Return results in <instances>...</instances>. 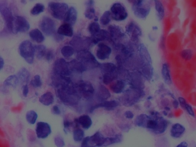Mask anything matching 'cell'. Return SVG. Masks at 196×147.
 Wrapping results in <instances>:
<instances>
[{"label": "cell", "instance_id": "db71d44e", "mask_svg": "<svg viewBox=\"0 0 196 147\" xmlns=\"http://www.w3.org/2000/svg\"><path fill=\"white\" fill-rule=\"evenodd\" d=\"M52 112L54 114L59 115L60 114V111L59 107L56 105L53 106L52 108Z\"/></svg>", "mask_w": 196, "mask_h": 147}, {"label": "cell", "instance_id": "30bf717a", "mask_svg": "<svg viewBox=\"0 0 196 147\" xmlns=\"http://www.w3.org/2000/svg\"><path fill=\"white\" fill-rule=\"evenodd\" d=\"M111 17L117 21L125 20L128 16L126 9L121 3H115L111 6Z\"/></svg>", "mask_w": 196, "mask_h": 147}, {"label": "cell", "instance_id": "d6a6232c", "mask_svg": "<svg viewBox=\"0 0 196 147\" xmlns=\"http://www.w3.org/2000/svg\"><path fill=\"white\" fill-rule=\"evenodd\" d=\"M161 73L165 82L170 85L172 84V79L170 75L169 68L167 63L164 64L162 66Z\"/></svg>", "mask_w": 196, "mask_h": 147}, {"label": "cell", "instance_id": "7dc6e473", "mask_svg": "<svg viewBox=\"0 0 196 147\" xmlns=\"http://www.w3.org/2000/svg\"><path fill=\"white\" fill-rule=\"evenodd\" d=\"M56 145L58 147H63L64 146L65 143L63 138L60 136H57L55 139Z\"/></svg>", "mask_w": 196, "mask_h": 147}, {"label": "cell", "instance_id": "8fae6325", "mask_svg": "<svg viewBox=\"0 0 196 147\" xmlns=\"http://www.w3.org/2000/svg\"><path fill=\"white\" fill-rule=\"evenodd\" d=\"M80 95L86 99L91 98L94 92V89L91 83L83 81H80L76 84Z\"/></svg>", "mask_w": 196, "mask_h": 147}, {"label": "cell", "instance_id": "f5cc1de1", "mask_svg": "<svg viewBox=\"0 0 196 147\" xmlns=\"http://www.w3.org/2000/svg\"><path fill=\"white\" fill-rule=\"evenodd\" d=\"M46 54V58L47 60L49 61L52 60L53 59L54 57L53 53H52V52L51 51H49Z\"/></svg>", "mask_w": 196, "mask_h": 147}, {"label": "cell", "instance_id": "52a82bcc", "mask_svg": "<svg viewBox=\"0 0 196 147\" xmlns=\"http://www.w3.org/2000/svg\"><path fill=\"white\" fill-rule=\"evenodd\" d=\"M30 25L28 21L21 16H17L13 19L10 31L14 33L25 32L29 30Z\"/></svg>", "mask_w": 196, "mask_h": 147}, {"label": "cell", "instance_id": "c3c4849f", "mask_svg": "<svg viewBox=\"0 0 196 147\" xmlns=\"http://www.w3.org/2000/svg\"><path fill=\"white\" fill-rule=\"evenodd\" d=\"M185 110H186L187 111L188 114L190 115V116H192V117H195V112H194L193 108L190 105L187 103L186 105Z\"/></svg>", "mask_w": 196, "mask_h": 147}, {"label": "cell", "instance_id": "680465c9", "mask_svg": "<svg viewBox=\"0 0 196 147\" xmlns=\"http://www.w3.org/2000/svg\"><path fill=\"white\" fill-rule=\"evenodd\" d=\"M173 108H174L175 109H177V108H178L179 103L177 100L174 99L173 102Z\"/></svg>", "mask_w": 196, "mask_h": 147}, {"label": "cell", "instance_id": "4dcf8cb0", "mask_svg": "<svg viewBox=\"0 0 196 147\" xmlns=\"http://www.w3.org/2000/svg\"><path fill=\"white\" fill-rule=\"evenodd\" d=\"M29 36L33 40L38 43H41L44 41V37L41 32L38 29L36 28L31 30L29 32Z\"/></svg>", "mask_w": 196, "mask_h": 147}, {"label": "cell", "instance_id": "277c9868", "mask_svg": "<svg viewBox=\"0 0 196 147\" xmlns=\"http://www.w3.org/2000/svg\"><path fill=\"white\" fill-rule=\"evenodd\" d=\"M103 74V82L106 85L111 84L118 76L117 66L112 63H105L100 65Z\"/></svg>", "mask_w": 196, "mask_h": 147}, {"label": "cell", "instance_id": "f546056e", "mask_svg": "<svg viewBox=\"0 0 196 147\" xmlns=\"http://www.w3.org/2000/svg\"><path fill=\"white\" fill-rule=\"evenodd\" d=\"M151 118V116L147 115L142 114L136 117L135 123V124L140 127L146 128L148 120Z\"/></svg>", "mask_w": 196, "mask_h": 147}, {"label": "cell", "instance_id": "6125c7cd", "mask_svg": "<svg viewBox=\"0 0 196 147\" xmlns=\"http://www.w3.org/2000/svg\"><path fill=\"white\" fill-rule=\"evenodd\" d=\"M165 110H167V111H170V108L169 107H165Z\"/></svg>", "mask_w": 196, "mask_h": 147}, {"label": "cell", "instance_id": "ab89813d", "mask_svg": "<svg viewBox=\"0 0 196 147\" xmlns=\"http://www.w3.org/2000/svg\"><path fill=\"white\" fill-rule=\"evenodd\" d=\"M111 12L109 11H106L103 13L100 19V23L103 25H108L111 22Z\"/></svg>", "mask_w": 196, "mask_h": 147}, {"label": "cell", "instance_id": "484cf974", "mask_svg": "<svg viewBox=\"0 0 196 147\" xmlns=\"http://www.w3.org/2000/svg\"><path fill=\"white\" fill-rule=\"evenodd\" d=\"M75 121L79 124H81L83 128L85 129L90 128L92 123L91 119L87 115H83L80 116L78 119L75 120Z\"/></svg>", "mask_w": 196, "mask_h": 147}, {"label": "cell", "instance_id": "e7e4bbea", "mask_svg": "<svg viewBox=\"0 0 196 147\" xmlns=\"http://www.w3.org/2000/svg\"><path fill=\"white\" fill-rule=\"evenodd\" d=\"M155 112H154V111H151V116H154V115H155Z\"/></svg>", "mask_w": 196, "mask_h": 147}, {"label": "cell", "instance_id": "d4e9b609", "mask_svg": "<svg viewBox=\"0 0 196 147\" xmlns=\"http://www.w3.org/2000/svg\"><path fill=\"white\" fill-rule=\"evenodd\" d=\"M58 34L61 36L68 37L72 36L73 30L71 25L69 24L65 23L59 27L58 30Z\"/></svg>", "mask_w": 196, "mask_h": 147}, {"label": "cell", "instance_id": "91938a15", "mask_svg": "<svg viewBox=\"0 0 196 147\" xmlns=\"http://www.w3.org/2000/svg\"><path fill=\"white\" fill-rule=\"evenodd\" d=\"M4 65V59L0 56V71L3 68Z\"/></svg>", "mask_w": 196, "mask_h": 147}, {"label": "cell", "instance_id": "b9f144b4", "mask_svg": "<svg viewBox=\"0 0 196 147\" xmlns=\"http://www.w3.org/2000/svg\"><path fill=\"white\" fill-rule=\"evenodd\" d=\"M100 30V25L96 22H92L89 25V31L92 36L98 33Z\"/></svg>", "mask_w": 196, "mask_h": 147}, {"label": "cell", "instance_id": "f6af8a7d", "mask_svg": "<svg viewBox=\"0 0 196 147\" xmlns=\"http://www.w3.org/2000/svg\"><path fill=\"white\" fill-rule=\"evenodd\" d=\"M95 11L93 7H89L85 11V15L87 18L89 19H93L95 17Z\"/></svg>", "mask_w": 196, "mask_h": 147}, {"label": "cell", "instance_id": "11a10c76", "mask_svg": "<svg viewBox=\"0 0 196 147\" xmlns=\"http://www.w3.org/2000/svg\"><path fill=\"white\" fill-rule=\"evenodd\" d=\"M128 1L129 2L131 3L133 6L140 4V3L143 2L144 0H128Z\"/></svg>", "mask_w": 196, "mask_h": 147}, {"label": "cell", "instance_id": "7bdbcfd3", "mask_svg": "<svg viewBox=\"0 0 196 147\" xmlns=\"http://www.w3.org/2000/svg\"><path fill=\"white\" fill-rule=\"evenodd\" d=\"M44 7L43 4H37L31 10V13L33 15H38L44 12Z\"/></svg>", "mask_w": 196, "mask_h": 147}, {"label": "cell", "instance_id": "e0dca14e", "mask_svg": "<svg viewBox=\"0 0 196 147\" xmlns=\"http://www.w3.org/2000/svg\"><path fill=\"white\" fill-rule=\"evenodd\" d=\"M119 103L116 100H113L111 101H104L101 103L92 107L90 108V111L92 113L95 109L99 108H104L108 111H111L114 110L119 106Z\"/></svg>", "mask_w": 196, "mask_h": 147}, {"label": "cell", "instance_id": "816d5d0a", "mask_svg": "<svg viewBox=\"0 0 196 147\" xmlns=\"http://www.w3.org/2000/svg\"><path fill=\"white\" fill-rule=\"evenodd\" d=\"M124 115H125L126 118L128 119H133L134 117V115L133 113L129 110L126 111L124 113Z\"/></svg>", "mask_w": 196, "mask_h": 147}, {"label": "cell", "instance_id": "83f0119b", "mask_svg": "<svg viewBox=\"0 0 196 147\" xmlns=\"http://www.w3.org/2000/svg\"><path fill=\"white\" fill-rule=\"evenodd\" d=\"M126 84L123 80H119L111 86V88L113 92L117 94L122 93L125 90Z\"/></svg>", "mask_w": 196, "mask_h": 147}, {"label": "cell", "instance_id": "60d3db41", "mask_svg": "<svg viewBox=\"0 0 196 147\" xmlns=\"http://www.w3.org/2000/svg\"><path fill=\"white\" fill-rule=\"evenodd\" d=\"M84 132L82 129H77L75 130L73 133V138L76 142H80L83 139Z\"/></svg>", "mask_w": 196, "mask_h": 147}, {"label": "cell", "instance_id": "44dd1931", "mask_svg": "<svg viewBox=\"0 0 196 147\" xmlns=\"http://www.w3.org/2000/svg\"><path fill=\"white\" fill-rule=\"evenodd\" d=\"M186 128L184 126L178 123L173 124L170 129V135L175 138H180L186 132Z\"/></svg>", "mask_w": 196, "mask_h": 147}, {"label": "cell", "instance_id": "ffe728a7", "mask_svg": "<svg viewBox=\"0 0 196 147\" xmlns=\"http://www.w3.org/2000/svg\"><path fill=\"white\" fill-rule=\"evenodd\" d=\"M129 84L131 87L136 88L143 89H144L145 85L144 79H143L141 75H132L128 80Z\"/></svg>", "mask_w": 196, "mask_h": 147}, {"label": "cell", "instance_id": "bcb514c9", "mask_svg": "<svg viewBox=\"0 0 196 147\" xmlns=\"http://www.w3.org/2000/svg\"><path fill=\"white\" fill-rule=\"evenodd\" d=\"M181 57L186 60H190L192 57V52L189 49H186L181 52Z\"/></svg>", "mask_w": 196, "mask_h": 147}, {"label": "cell", "instance_id": "03108f58", "mask_svg": "<svg viewBox=\"0 0 196 147\" xmlns=\"http://www.w3.org/2000/svg\"><path fill=\"white\" fill-rule=\"evenodd\" d=\"M152 98V97L150 96H149V97H148V100H151Z\"/></svg>", "mask_w": 196, "mask_h": 147}, {"label": "cell", "instance_id": "f35d334b", "mask_svg": "<svg viewBox=\"0 0 196 147\" xmlns=\"http://www.w3.org/2000/svg\"><path fill=\"white\" fill-rule=\"evenodd\" d=\"M74 49L71 46H65L61 50V52L64 57H69L73 56L74 53Z\"/></svg>", "mask_w": 196, "mask_h": 147}, {"label": "cell", "instance_id": "ee69618b", "mask_svg": "<svg viewBox=\"0 0 196 147\" xmlns=\"http://www.w3.org/2000/svg\"><path fill=\"white\" fill-rule=\"evenodd\" d=\"M30 84L35 88L41 87L42 85V82H41L40 77L39 75H36L34 76L33 79L30 82Z\"/></svg>", "mask_w": 196, "mask_h": 147}, {"label": "cell", "instance_id": "8992f818", "mask_svg": "<svg viewBox=\"0 0 196 147\" xmlns=\"http://www.w3.org/2000/svg\"><path fill=\"white\" fill-rule=\"evenodd\" d=\"M48 9L54 18L63 20L66 17L69 7L66 3L51 2L48 4Z\"/></svg>", "mask_w": 196, "mask_h": 147}, {"label": "cell", "instance_id": "2e32d148", "mask_svg": "<svg viewBox=\"0 0 196 147\" xmlns=\"http://www.w3.org/2000/svg\"><path fill=\"white\" fill-rule=\"evenodd\" d=\"M111 52V48L105 44H100L97 47L96 56L100 60H105L109 58Z\"/></svg>", "mask_w": 196, "mask_h": 147}, {"label": "cell", "instance_id": "be15d7a7", "mask_svg": "<svg viewBox=\"0 0 196 147\" xmlns=\"http://www.w3.org/2000/svg\"><path fill=\"white\" fill-rule=\"evenodd\" d=\"M163 114L165 116H168V113L165 111H163Z\"/></svg>", "mask_w": 196, "mask_h": 147}, {"label": "cell", "instance_id": "9a60e30c", "mask_svg": "<svg viewBox=\"0 0 196 147\" xmlns=\"http://www.w3.org/2000/svg\"><path fill=\"white\" fill-rule=\"evenodd\" d=\"M52 132L50 125L47 123L40 121L36 124V132L38 138H47Z\"/></svg>", "mask_w": 196, "mask_h": 147}, {"label": "cell", "instance_id": "ac0fdd59", "mask_svg": "<svg viewBox=\"0 0 196 147\" xmlns=\"http://www.w3.org/2000/svg\"><path fill=\"white\" fill-rule=\"evenodd\" d=\"M108 30L111 37L114 40L122 39L125 36L123 30L117 25H110Z\"/></svg>", "mask_w": 196, "mask_h": 147}, {"label": "cell", "instance_id": "4316f807", "mask_svg": "<svg viewBox=\"0 0 196 147\" xmlns=\"http://www.w3.org/2000/svg\"><path fill=\"white\" fill-rule=\"evenodd\" d=\"M68 63L71 71H75L78 73H82L87 70L84 65L77 60L71 61Z\"/></svg>", "mask_w": 196, "mask_h": 147}, {"label": "cell", "instance_id": "d590c367", "mask_svg": "<svg viewBox=\"0 0 196 147\" xmlns=\"http://www.w3.org/2000/svg\"><path fill=\"white\" fill-rule=\"evenodd\" d=\"M19 83L18 78L16 75H11L9 76L4 81V85L7 86H11L15 88Z\"/></svg>", "mask_w": 196, "mask_h": 147}, {"label": "cell", "instance_id": "4fadbf2b", "mask_svg": "<svg viewBox=\"0 0 196 147\" xmlns=\"http://www.w3.org/2000/svg\"><path fill=\"white\" fill-rule=\"evenodd\" d=\"M133 12L136 16L141 19L146 18L150 11V5L144 1L140 4L133 5L132 7Z\"/></svg>", "mask_w": 196, "mask_h": 147}, {"label": "cell", "instance_id": "6f0895ef", "mask_svg": "<svg viewBox=\"0 0 196 147\" xmlns=\"http://www.w3.org/2000/svg\"><path fill=\"white\" fill-rule=\"evenodd\" d=\"M189 146L187 142L186 141H183L180 143L179 145L177 146V147H187Z\"/></svg>", "mask_w": 196, "mask_h": 147}, {"label": "cell", "instance_id": "cb8c5ba5", "mask_svg": "<svg viewBox=\"0 0 196 147\" xmlns=\"http://www.w3.org/2000/svg\"><path fill=\"white\" fill-rule=\"evenodd\" d=\"M111 97L109 90L104 86H99L96 94L98 99L102 102L106 101Z\"/></svg>", "mask_w": 196, "mask_h": 147}, {"label": "cell", "instance_id": "7c38bea8", "mask_svg": "<svg viewBox=\"0 0 196 147\" xmlns=\"http://www.w3.org/2000/svg\"><path fill=\"white\" fill-rule=\"evenodd\" d=\"M39 27L41 30L47 36H51L55 32L56 24L54 21L49 17H44L40 22Z\"/></svg>", "mask_w": 196, "mask_h": 147}, {"label": "cell", "instance_id": "3957f363", "mask_svg": "<svg viewBox=\"0 0 196 147\" xmlns=\"http://www.w3.org/2000/svg\"><path fill=\"white\" fill-rule=\"evenodd\" d=\"M77 60L86 68L93 69L100 66V64L91 52L87 49L79 51L77 55Z\"/></svg>", "mask_w": 196, "mask_h": 147}, {"label": "cell", "instance_id": "ba28073f", "mask_svg": "<svg viewBox=\"0 0 196 147\" xmlns=\"http://www.w3.org/2000/svg\"><path fill=\"white\" fill-rule=\"evenodd\" d=\"M106 138L99 132H98L91 136L84 138L81 146L82 147L103 146Z\"/></svg>", "mask_w": 196, "mask_h": 147}, {"label": "cell", "instance_id": "836d02e7", "mask_svg": "<svg viewBox=\"0 0 196 147\" xmlns=\"http://www.w3.org/2000/svg\"><path fill=\"white\" fill-rule=\"evenodd\" d=\"M154 4L157 17L159 20H162L165 15V10L163 5L159 0H154Z\"/></svg>", "mask_w": 196, "mask_h": 147}, {"label": "cell", "instance_id": "1f68e13d", "mask_svg": "<svg viewBox=\"0 0 196 147\" xmlns=\"http://www.w3.org/2000/svg\"><path fill=\"white\" fill-rule=\"evenodd\" d=\"M39 101L45 106L52 104L54 101L53 94L50 92L45 93L40 97Z\"/></svg>", "mask_w": 196, "mask_h": 147}, {"label": "cell", "instance_id": "603a6c76", "mask_svg": "<svg viewBox=\"0 0 196 147\" xmlns=\"http://www.w3.org/2000/svg\"><path fill=\"white\" fill-rule=\"evenodd\" d=\"M77 17V11L74 7H71L68 9L66 17L64 20L65 23L69 24L72 26V25L74 24V23H76Z\"/></svg>", "mask_w": 196, "mask_h": 147}, {"label": "cell", "instance_id": "e575fe53", "mask_svg": "<svg viewBox=\"0 0 196 147\" xmlns=\"http://www.w3.org/2000/svg\"><path fill=\"white\" fill-rule=\"evenodd\" d=\"M122 135L120 134H117L113 137L106 138V141L103 146H107L110 145L114 144L120 143L122 141Z\"/></svg>", "mask_w": 196, "mask_h": 147}, {"label": "cell", "instance_id": "5b68a950", "mask_svg": "<svg viewBox=\"0 0 196 147\" xmlns=\"http://www.w3.org/2000/svg\"><path fill=\"white\" fill-rule=\"evenodd\" d=\"M19 52L27 63H33L35 56L34 46L31 41L27 40L22 41L19 47Z\"/></svg>", "mask_w": 196, "mask_h": 147}, {"label": "cell", "instance_id": "94428289", "mask_svg": "<svg viewBox=\"0 0 196 147\" xmlns=\"http://www.w3.org/2000/svg\"><path fill=\"white\" fill-rule=\"evenodd\" d=\"M94 4V0H89L88 1H87L86 3L87 6L89 7H92V6Z\"/></svg>", "mask_w": 196, "mask_h": 147}, {"label": "cell", "instance_id": "74e56055", "mask_svg": "<svg viewBox=\"0 0 196 147\" xmlns=\"http://www.w3.org/2000/svg\"><path fill=\"white\" fill-rule=\"evenodd\" d=\"M26 118L27 121L29 124H33L36 122L38 118V115L33 110L28 111L26 113Z\"/></svg>", "mask_w": 196, "mask_h": 147}, {"label": "cell", "instance_id": "f907efd6", "mask_svg": "<svg viewBox=\"0 0 196 147\" xmlns=\"http://www.w3.org/2000/svg\"><path fill=\"white\" fill-rule=\"evenodd\" d=\"M22 94L24 97L27 96L28 92H29V88L27 84H25L22 87Z\"/></svg>", "mask_w": 196, "mask_h": 147}, {"label": "cell", "instance_id": "7402d4cb", "mask_svg": "<svg viewBox=\"0 0 196 147\" xmlns=\"http://www.w3.org/2000/svg\"><path fill=\"white\" fill-rule=\"evenodd\" d=\"M157 125L153 132L156 134H161L165 132L168 127V122L166 119L160 116H157Z\"/></svg>", "mask_w": 196, "mask_h": 147}, {"label": "cell", "instance_id": "681fc988", "mask_svg": "<svg viewBox=\"0 0 196 147\" xmlns=\"http://www.w3.org/2000/svg\"><path fill=\"white\" fill-rule=\"evenodd\" d=\"M178 102H179L180 105L183 109H185L186 105L187 104L185 99L183 97H179L178 99Z\"/></svg>", "mask_w": 196, "mask_h": 147}, {"label": "cell", "instance_id": "8d00e7d4", "mask_svg": "<svg viewBox=\"0 0 196 147\" xmlns=\"http://www.w3.org/2000/svg\"><path fill=\"white\" fill-rule=\"evenodd\" d=\"M35 55L39 59L42 58L46 54V48L45 46L43 45L34 46Z\"/></svg>", "mask_w": 196, "mask_h": 147}, {"label": "cell", "instance_id": "5bb4252c", "mask_svg": "<svg viewBox=\"0 0 196 147\" xmlns=\"http://www.w3.org/2000/svg\"><path fill=\"white\" fill-rule=\"evenodd\" d=\"M126 32L133 41H138L142 35L141 28L135 22H131L125 27Z\"/></svg>", "mask_w": 196, "mask_h": 147}, {"label": "cell", "instance_id": "f1b7e54d", "mask_svg": "<svg viewBox=\"0 0 196 147\" xmlns=\"http://www.w3.org/2000/svg\"><path fill=\"white\" fill-rule=\"evenodd\" d=\"M16 76L18 78L19 82L27 83L30 79V73L27 69L23 68L19 71Z\"/></svg>", "mask_w": 196, "mask_h": 147}, {"label": "cell", "instance_id": "7a4b0ae2", "mask_svg": "<svg viewBox=\"0 0 196 147\" xmlns=\"http://www.w3.org/2000/svg\"><path fill=\"white\" fill-rule=\"evenodd\" d=\"M143 90L130 86V89L125 91L121 97V102L125 106H132L144 96L145 93Z\"/></svg>", "mask_w": 196, "mask_h": 147}, {"label": "cell", "instance_id": "d6986e66", "mask_svg": "<svg viewBox=\"0 0 196 147\" xmlns=\"http://www.w3.org/2000/svg\"><path fill=\"white\" fill-rule=\"evenodd\" d=\"M111 37L109 32L105 30H100L98 33L92 35L90 38L92 44H95L100 41L109 39Z\"/></svg>", "mask_w": 196, "mask_h": 147}, {"label": "cell", "instance_id": "6da1fadb", "mask_svg": "<svg viewBox=\"0 0 196 147\" xmlns=\"http://www.w3.org/2000/svg\"><path fill=\"white\" fill-rule=\"evenodd\" d=\"M57 94L62 102L69 104H75L80 98L76 84H73L70 78H68L56 87Z\"/></svg>", "mask_w": 196, "mask_h": 147}, {"label": "cell", "instance_id": "9f6ffc18", "mask_svg": "<svg viewBox=\"0 0 196 147\" xmlns=\"http://www.w3.org/2000/svg\"><path fill=\"white\" fill-rule=\"evenodd\" d=\"M73 124V123L70 122L68 120H65L64 121V126L65 129L68 128L70 126Z\"/></svg>", "mask_w": 196, "mask_h": 147}, {"label": "cell", "instance_id": "9c48e42d", "mask_svg": "<svg viewBox=\"0 0 196 147\" xmlns=\"http://www.w3.org/2000/svg\"><path fill=\"white\" fill-rule=\"evenodd\" d=\"M53 72L54 75L56 76L69 77L72 71L69 63L64 59L60 58L56 60L54 64Z\"/></svg>", "mask_w": 196, "mask_h": 147}]
</instances>
